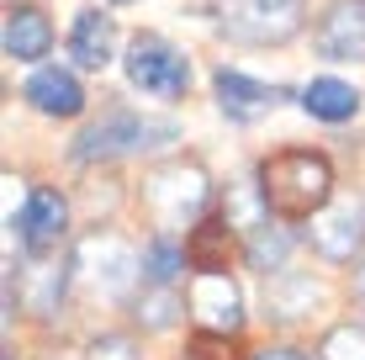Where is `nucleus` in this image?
<instances>
[{
	"instance_id": "obj_1",
	"label": "nucleus",
	"mask_w": 365,
	"mask_h": 360,
	"mask_svg": "<svg viewBox=\"0 0 365 360\" xmlns=\"http://www.w3.org/2000/svg\"><path fill=\"white\" fill-rule=\"evenodd\" d=\"M265 207L286 222H307L334 202V165L318 148H281L259 165Z\"/></svg>"
},
{
	"instance_id": "obj_2",
	"label": "nucleus",
	"mask_w": 365,
	"mask_h": 360,
	"mask_svg": "<svg viewBox=\"0 0 365 360\" xmlns=\"http://www.w3.org/2000/svg\"><path fill=\"white\" fill-rule=\"evenodd\" d=\"M180 138V128L165 117H138V111H111V117L91 122V128L74 138L69 154L80 165H106V159H138L154 154V148H170Z\"/></svg>"
},
{
	"instance_id": "obj_3",
	"label": "nucleus",
	"mask_w": 365,
	"mask_h": 360,
	"mask_svg": "<svg viewBox=\"0 0 365 360\" xmlns=\"http://www.w3.org/2000/svg\"><path fill=\"white\" fill-rule=\"evenodd\" d=\"M69 265H74V287H85L91 297H106V302L128 297L143 281V254L117 233H85L74 244Z\"/></svg>"
},
{
	"instance_id": "obj_4",
	"label": "nucleus",
	"mask_w": 365,
	"mask_h": 360,
	"mask_svg": "<svg viewBox=\"0 0 365 360\" xmlns=\"http://www.w3.org/2000/svg\"><path fill=\"white\" fill-rule=\"evenodd\" d=\"M217 27L233 43L275 48V43H292L307 27V0H222Z\"/></svg>"
},
{
	"instance_id": "obj_5",
	"label": "nucleus",
	"mask_w": 365,
	"mask_h": 360,
	"mask_svg": "<svg viewBox=\"0 0 365 360\" xmlns=\"http://www.w3.org/2000/svg\"><path fill=\"white\" fill-rule=\"evenodd\" d=\"M122 69H128L133 91L154 96V101H175V96L191 91V58L180 48H170L165 37H133Z\"/></svg>"
},
{
	"instance_id": "obj_6",
	"label": "nucleus",
	"mask_w": 365,
	"mask_h": 360,
	"mask_svg": "<svg viewBox=\"0 0 365 360\" xmlns=\"http://www.w3.org/2000/svg\"><path fill=\"white\" fill-rule=\"evenodd\" d=\"M143 207L165 222V233L180 228L185 217H196L201 207H207V170L201 165H165V170H154V175L143 180Z\"/></svg>"
},
{
	"instance_id": "obj_7",
	"label": "nucleus",
	"mask_w": 365,
	"mask_h": 360,
	"mask_svg": "<svg viewBox=\"0 0 365 360\" xmlns=\"http://www.w3.org/2000/svg\"><path fill=\"white\" fill-rule=\"evenodd\" d=\"M185 307H191L196 329H212V334H238L244 329V297H238L228 270H191Z\"/></svg>"
},
{
	"instance_id": "obj_8",
	"label": "nucleus",
	"mask_w": 365,
	"mask_h": 360,
	"mask_svg": "<svg viewBox=\"0 0 365 360\" xmlns=\"http://www.w3.org/2000/svg\"><path fill=\"white\" fill-rule=\"evenodd\" d=\"M307 244L334 265L355 259L365 250V202H329L318 217H307Z\"/></svg>"
},
{
	"instance_id": "obj_9",
	"label": "nucleus",
	"mask_w": 365,
	"mask_h": 360,
	"mask_svg": "<svg viewBox=\"0 0 365 360\" xmlns=\"http://www.w3.org/2000/svg\"><path fill=\"white\" fill-rule=\"evenodd\" d=\"M212 96H217V111L228 122H259V117H270L275 106L286 101V91L281 85H265V80H249V74H238V69H217L212 74Z\"/></svg>"
},
{
	"instance_id": "obj_10",
	"label": "nucleus",
	"mask_w": 365,
	"mask_h": 360,
	"mask_svg": "<svg viewBox=\"0 0 365 360\" xmlns=\"http://www.w3.org/2000/svg\"><path fill=\"white\" fill-rule=\"evenodd\" d=\"M312 48L334 64H355L365 58V0H334L312 27Z\"/></svg>"
},
{
	"instance_id": "obj_11",
	"label": "nucleus",
	"mask_w": 365,
	"mask_h": 360,
	"mask_svg": "<svg viewBox=\"0 0 365 360\" xmlns=\"http://www.w3.org/2000/svg\"><path fill=\"white\" fill-rule=\"evenodd\" d=\"M16 228H21V244H27L32 254H53L58 244H64V233H69V202L53 185H32L27 202H21Z\"/></svg>"
},
{
	"instance_id": "obj_12",
	"label": "nucleus",
	"mask_w": 365,
	"mask_h": 360,
	"mask_svg": "<svg viewBox=\"0 0 365 360\" xmlns=\"http://www.w3.org/2000/svg\"><path fill=\"white\" fill-rule=\"evenodd\" d=\"M0 48H6V58H16V64H37V58H48V48H53V21L37 6H11L6 21H0Z\"/></svg>"
},
{
	"instance_id": "obj_13",
	"label": "nucleus",
	"mask_w": 365,
	"mask_h": 360,
	"mask_svg": "<svg viewBox=\"0 0 365 360\" xmlns=\"http://www.w3.org/2000/svg\"><path fill=\"white\" fill-rule=\"evenodd\" d=\"M69 58L80 69H106L117 58V21L106 16V6H85L69 27Z\"/></svg>"
},
{
	"instance_id": "obj_14",
	"label": "nucleus",
	"mask_w": 365,
	"mask_h": 360,
	"mask_svg": "<svg viewBox=\"0 0 365 360\" xmlns=\"http://www.w3.org/2000/svg\"><path fill=\"white\" fill-rule=\"evenodd\" d=\"M21 96H27V106L43 111V117H80V111H85V85L74 80L69 69H58V64L37 69Z\"/></svg>"
},
{
	"instance_id": "obj_15",
	"label": "nucleus",
	"mask_w": 365,
	"mask_h": 360,
	"mask_svg": "<svg viewBox=\"0 0 365 360\" xmlns=\"http://www.w3.org/2000/svg\"><path fill=\"white\" fill-rule=\"evenodd\" d=\"M233 233L238 228L228 217H196V228L185 233V259H191V270H228Z\"/></svg>"
},
{
	"instance_id": "obj_16",
	"label": "nucleus",
	"mask_w": 365,
	"mask_h": 360,
	"mask_svg": "<svg viewBox=\"0 0 365 360\" xmlns=\"http://www.w3.org/2000/svg\"><path fill=\"white\" fill-rule=\"evenodd\" d=\"M302 111H307L312 122H349L360 111V91L349 80H334V74H323V80L302 85Z\"/></svg>"
},
{
	"instance_id": "obj_17",
	"label": "nucleus",
	"mask_w": 365,
	"mask_h": 360,
	"mask_svg": "<svg viewBox=\"0 0 365 360\" xmlns=\"http://www.w3.org/2000/svg\"><path fill=\"white\" fill-rule=\"evenodd\" d=\"M318 281H307V276H275L270 281V292H265V307H270V318L275 324H297V318H307L312 307H318Z\"/></svg>"
},
{
	"instance_id": "obj_18",
	"label": "nucleus",
	"mask_w": 365,
	"mask_h": 360,
	"mask_svg": "<svg viewBox=\"0 0 365 360\" xmlns=\"http://www.w3.org/2000/svg\"><path fill=\"white\" fill-rule=\"evenodd\" d=\"M185 265H191V259H185V244H175L170 233H159L143 250V281L148 287H175V276H180Z\"/></svg>"
},
{
	"instance_id": "obj_19",
	"label": "nucleus",
	"mask_w": 365,
	"mask_h": 360,
	"mask_svg": "<svg viewBox=\"0 0 365 360\" xmlns=\"http://www.w3.org/2000/svg\"><path fill=\"white\" fill-rule=\"evenodd\" d=\"M286 254H292V239H286L281 228H270V222H259L255 233H244V259L255 270H265V276L286 265Z\"/></svg>"
},
{
	"instance_id": "obj_20",
	"label": "nucleus",
	"mask_w": 365,
	"mask_h": 360,
	"mask_svg": "<svg viewBox=\"0 0 365 360\" xmlns=\"http://www.w3.org/2000/svg\"><path fill=\"white\" fill-rule=\"evenodd\" d=\"M143 287H148V281H143ZM175 313H180L175 287H148L143 297H138V324H143V329H170Z\"/></svg>"
},
{
	"instance_id": "obj_21",
	"label": "nucleus",
	"mask_w": 365,
	"mask_h": 360,
	"mask_svg": "<svg viewBox=\"0 0 365 360\" xmlns=\"http://www.w3.org/2000/svg\"><path fill=\"white\" fill-rule=\"evenodd\" d=\"M318 355L323 360H365V324H334L329 334H323V344H318Z\"/></svg>"
},
{
	"instance_id": "obj_22",
	"label": "nucleus",
	"mask_w": 365,
	"mask_h": 360,
	"mask_svg": "<svg viewBox=\"0 0 365 360\" xmlns=\"http://www.w3.org/2000/svg\"><path fill=\"white\" fill-rule=\"evenodd\" d=\"M191 355H196V360H233V334H212V329H196V339H191Z\"/></svg>"
},
{
	"instance_id": "obj_23",
	"label": "nucleus",
	"mask_w": 365,
	"mask_h": 360,
	"mask_svg": "<svg viewBox=\"0 0 365 360\" xmlns=\"http://www.w3.org/2000/svg\"><path fill=\"white\" fill-rule=\"evenodd\" d=\"M91 360H138V344L128 334H101L91 339Z\"/></svg>"
},
{
	"instance_id": "obj_24",
	"label": "nucleus",
	"mask_w": 365,
	"mask_h": 360,
	"mask_svg": "<svg viewBox=\"0 0 365 360\" xmlns=\"http://www.w3.org/2000/svg\"><path fill=\"white\" fill-rule=\"evenodd\" d=\"M255 360H307V355H302V350H259Z\"/></svg>"
},
{
	"instance_id": "obj_25",
	"label": "nucleus",
	"mask_w": 365,
	"mask_h": 360,
	"mask_svg": "<svg viewBox=\"0 0 365 360\" xmlns=\"http://www.w3.org/2000/svg\"><path fill=\"white\" fill-rule=\"evenodd\" d=\"M355 297L365 302V265H360V276H355Z\"/></svg>"
},
{
	"instance_id": "obj_26",
	"label": "nucleus",
	"mask_w": 365,
	"mask_h": 360,
	"mask_svg": "<svg viewBox=\"0 0 365 360\" xmlns=\"http://www.w3.org/2000/svg\"><path fill=\"white\" fill-rule=\"evenodd\" d=\"M101 6H133V0H101Z\"/></svg>"
}]
</instances>
